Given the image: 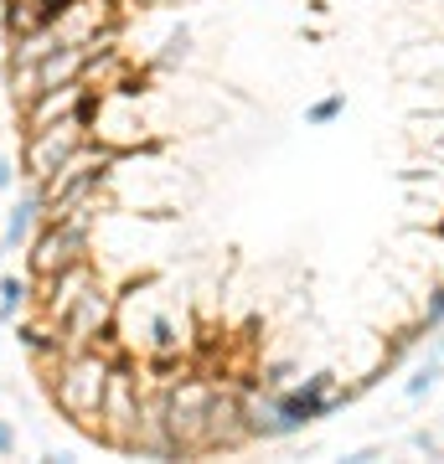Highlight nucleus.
<instances>
[{"mask_svg":"<svg viewBox=\"0 0 444 464\" xmlns=\"http://www.w3.org/2000/svg\"><path fill=\"white\" fill-rule=\"evenodd\" d=\"M331 382H336L331 372H315V377H305L300 387L263 392V402L248 408V439H290V433L321 423L326 413H336L341 398H331Z\"/></svg>","mask_w":444,"mask_h":464,"instance_id":"f257e3e1","label":"nucleus"},{"mask_svg":"<svg viewBox=\"0 0 444 464\" xmlns=\"http://www.w3.org/2000/svg\"><path fill=\"white\" fill-rule=\"evenodd\" d=\"M109 366L99 362V356H73V362L63 366V377H57V402H63V413H73V418H94V413H104V392H109Z\"/></svg>","mask_w":444,"mask_h":464,"instance_id":"f03ea898","label":"nucleus"},{"mask_svg":"<svg viewBox=\"0 0 444 464\" xmlns=\"http://www.w3.org/2000/svg\"><path fill=\"white\" fill-rule=\"evenodd\" d=\"M83 243H88V217L73 212V217H52V227L36 237V253H32V264L36 274H63L67 264H78V253Z\"/></svg>","mask_w":444,"mask_h":464,"instance_id":"7ed1b4c3","label":"nucleus"},{"mask_svg":"<svg viewBox=\"0 0 444 464\" xmlns=\"http://www.w3.org/2000/svg\"><path fill=\"white\" fill-rule=\"evenodd\" d=\"M73 150H78V119H67V124H42L26 150V170H32L36 181H47L57 170L73 160Z\"/></svg>","mask_w":444,"mask_h":464,"instance_id":"20e7f679","label":"nucleus"},{"mask_svg":"<svg viewBox=\"0 0 444 464\" xmlns=\"http://www.w3.org/2000/svg\"><path fill=\"white\" fill-rule=\"evenodd\" d=\"M63 325H67V341H73V346H88V341L109 325V299H104L99 289H83Z\"/></svg>","mask_w":444,"mask_h":464,"instance_id":"39448f33","label":"nucleus"},{"mask_svg":"<svg viewBox=\"0 0 444 464\" xmlns=\"http://www.w3.org/2000/svg\"><path fill=\"white\" fill-rule=\"evenodd\" d=\"M36 212H42V191H26V197L11 207V217H5V248H21L26 237H32V227H36Z\"/></svg>","mask_w":444,"mask_h":464,"instance_id":"423d86ee","label":"nucleus"},{"mask_svg":"<svg viewBox=\"0 0 444 464\" xmlns=\"http://www.w3.org/2000/svg\"><path fill=\"white\" fill-rule=\"evenodd\" d=\"M26 295H32L26 279H16V274H5V279H0V325H5V320H16V310L26 304Z\"/></svg>","mask_w":444,"mask_h":464,"instance_id":"0eeeda50","label":"nucleus"},{"mask_svg":"<svg viewBox=\"0 0 444 464\" xmlns=\"http://www.w3.org/2000/svg\"><path fill=\"white\" fill-rule=\"evenodd\" d=\"M341 109H346V99H341V93H331V99L311 103V109H305V119H311V124H336V119H341Z\"/></svg>","mask_w":444,"mask_h":464,"instance_id":"6e6552de","label":"nucleus"},{"mask_svg":"<svg viewBox=\"0 0 444 464\" xmlns=\"http://www.w3.org/2000/svg\"><path fill=\"white\" fill-rule=\"evenodd\" d=\"M434 387H439V362L419 366V372L409 377V387H403V392H409V398H424V392H434Z\"/></svg>","mask_w":444,"mask_h":464,"instance_id":"1a4fd4ad","label":"nucleus"},{"mask_svg":"<svg viewBox=\"0 0 444 464\" xmlns=\"http://www.w3.org/2000/svg\"><path fill=\"white\" fill-rule=\"evenodd\" d=\"M424 325H444V289H429V304H424Z\"/></svg>","mask_w":444,"mask_h":464,"instance_id":"9d476101","label":"nucleus"},{"mask_svg":"<svg viewBox=\"0 0 444 464\" xmlns=\"http://www.w3.org/2000/svg\"><path fill=\"white\" fill-rule=\"evenodd\" d=\"M150 331H155V346H161V351H171V346H176V331H171V320H155Z\"/></svg>","mask_w":444,"mask_h":464,"instance_id":"9b49d317","label":"nucleus"},{"mask_svg":"<svg viewBox=\"0 0 444 464\" xmlns=\"http://www.w3.org/2000/svg\"><path fill=\"white\" fill-rule=\"evenodd\" d=\"M21 341H26V346H32V351H52L47 331H36V325H26V331H21Z\"/></svg>","mask_w":444,"mask_h":464,"instance_id":"f8f14e48","label":"nucleus"},{"mask_svg":"<svg viewBox=\"0 0 444 464\" xmlns=\"http://www.w3.org/2000/svg\"><path fill=\"white\" fill-rule=\"evenodd\" d=\"M11 449H16V429H11V423L0 418V454H11Z\"/></svg>","mask_w":444,"mask_h":464,"instance_id":"ddd939ff","label":"nucleus"},{"mask_svg":"<svg viewBox=\"0 0 444 464\" xmlns=\"http://www.w3.org/2000/svg\"><path fill=\"white\" fill-rule=\"evenodd\" d=\"M11 181H16V166H11V160H0V191H5Z\"/></svg>","mask_w":444,"mask_h":464,"instance_id":"4468645a","label":"nucleus"},{"mask_svg":"<svg viewBox=\"0 0 444 464\" xmlns=\"http://www.w3.org/2000/svg\"><path fill=\"white\" fill-rule=\"evenodd\" d=\"M0 253H5V243H0Z\"/></svg>","mask_w":444,"mask_h":464,"instance_id":"2eb2a0df","label":"nucleus"}]
</instances>
